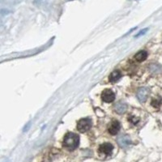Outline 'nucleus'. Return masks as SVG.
<instances>
[{
	"instance_id": "obj_1",
	"label": "nucleus",
	"mask_w": 162,
	"mask_h": 162,
	"mask_svg": "<svg viewBox=\"0 0 162 162\" xmlns=\"http://www.w3.org/2000/svg\"><path fill=\"white\" fill-rule=\"evenodd\" d=\"M80 143V137L76 134L67 133L63 140V147L67 149L72 151L76 148L79 146Z\"/></svg>"
},
{
	"instance_id": "obj_2",
	"label": "nucleus",
	"mask_w": 162,
	"mask_h": 162,
	"mask_svg": "<svg viewBox=\"0 0 162 162\" xmlns=\"http://www.w3.org/2000/svg\"><path fill=\"white\" fill-rule=\"evenodd\" d=\"M92 127V121L89 118H82L77 122V130L81 133L86 132Z\"/></svg>"
},
{
	"instance_id": "obj_3",
	"label": "nucleus",
	"mask_w": 162,
	"mask_h": 162,
	"mask_svg": "<svg viewBox=\"0 0 162 162\" xmlns=\"http://www.w3.org/2000/svg\"><path fill=\"white\" fill-rule=\"evenodd\" d=\"M102 98L105 102L109 103V102H112L114 101L115 94L110 89H105V90H104L102 92Z\"/></svg>"
},
{
	"instance_id": "obj_4",
	"label": "nucleus",
	"mask_w": 162,
	"mask_h": 162,
	"mask_svg": "<svg viewBox=\"0 0 162 162\" xmlns=\"http://www.w3.org/2000/svg\"><path fill=\"white\" fill-rule=\"evenodd\" d=\"M149 89L148 88H140L137 92V97L140 102H145L149 95Z\"/></svg>"
},
{
	"instance_id": "obj_5",
	"label": "nucleus",
	"mask_w": 162,
	"mask_h": 162,
	"mask_svg": "<svg viewBox=\"0 0 162 162\" xmlns=\"http://www.w3.org/2000/svg\"><path fill=\"white\" fill-rule=\"evenodd\" d=\"M120 128H121V125L119 123V122L117 121V120H114L109 125L108 130L109 134L115 135H117L118 133V131L120 130Z\"/></svg>"
},
{
	"instance_id": "obj_6",
	"label": "nucleus",
	"mask_w": 162,
	"mask_h": 162,
	"mask_svg": "<svg viewBox=\"0 0 162 162\" xmlns=\"http://www.w3.org/2000/svg\"><path fill=\"white\" fill-rule=\"evenodd\" d=\"M113 149H114V147L109 143H103L99 147V152L105 155H110L113 152Z\"/></svg>"
},
{
	"instance_id": "obj_7",
	"label": "nucleus",
	"mask_w": 162,
	"mask_h": 162,
	"mask_svg": "<svg viewBox=\"0 0 162 162\" xmlns=\"http://www.w3.org/2000/svg\"><path fill=\"white\" fill-rule=\"evenodd\" d=\"M118 143L122 148H127L130 144V137L127 135H122L118 138Z\"/></svg>"
},
{
	"instance_id": "obj_8",
	"label": "nucleus",
	"mask_w": 162,
	"mask_h": 162,
	"mask_svg": "<svg viewBox=\"0 0 162 162\" xmlns=\"http://www.w3.org/2000/svg\"><path fill=\"white\" fill-rule=\"evenodd\" d=\"M127 105L124 102H118V103H117L115 105V111L117 112L118 114H122L123 113H125L126 110H127Z\"/></svg>"
},
{
	"instance_id": "obj_9",
	"label": "nucleus",
	"mask_w": 162,
	"mask_h": 162,
	"mask_svg": "<svg viewBox=\"0 0 162 162\" xmlns=\"http://www.w3.org/2000/svg\"><path fill=\"white\" fill-rule=\"evenodd\" d=\"M121 72H120L119 71H113V72L110 74L109 80V81L111 83H116L117 81H118V80L121 79Z\"/></svg>"
},
{
	"instance_id": "obj_10",
	"label": "nucleus",
	"mask_w": 162,
	"mask_h": 162,
	"mask_svg": "<svg viewBox=\"0 0 162 162\" xmlns=\"http://www.w3.org/2000/svg\"><path fill=\"white\" fill-rule=\"evenodd\" d=\"M148 57V53L147 51L145 50H141L139 51L135 55V60L138 61V62H143Z\"/></svg>"
},
{
	"instance_id": "obj_11",
	"label": "nucleus",
	"mask_w": 162,
	"mask_h": 162,
	"mask_svg": "<svg viewBox=\"0 0 162 162\" xmlns=\"http://www.w3.org/2000/svg\"><path fill=\"white\" fill-rule=\"evenodd\" d=\"M161 99L158 98V99H153V102L151 103L152 106H153L154 108H160L161 105Z\"/></svg>"
},
{
	"instance_id": "obj_12",
	"label": "nucleus",
	"mask_w": 162,
	"mask_h": 162,
	"mask_svg": "<svg viewBox=\"0 0 162 162\" xmlns=\"http://www.w3.org/2000/svg\"><path fill=\"white\" fill-rule=\"evenodd\" d=\"M147 31H148V29H143V31H140V32H139V33H138V34H137V35L135 36V37H140V36H141V35H143L144 33H146Z\"/></svg>"
},
{
	"instance_id": "obj_13",
	"label": "nucleus",
	"mask_w": 162,
	"mask_h": 162,
	"mask_svg": "<svg viewBox=\"0 0 162 162\" xmlns=\"http://www.w3.org/2000/svg\"><path fill=\"white\" fill-rule=\"evenodd\" d=\"M42 0H35V3H38V2H41Z\"/></svg>"
}]
</instances>
